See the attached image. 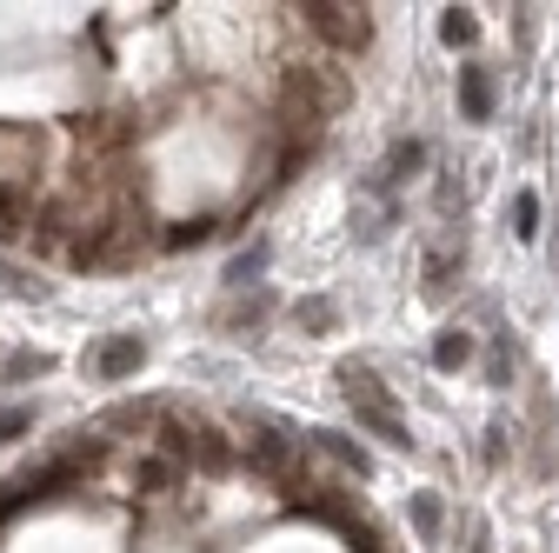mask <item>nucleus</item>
Here are the masks:
<instances>
[{
    "label": "nucleus",
    "mask_w": 559,
    "mask_h": 553,
    "mask_svg": "<svg viewBox=\"0 0 559 553\" xmlns=\"http://www.w3.org/2000/svg\"><path fill=\"white\" fill-rule=\"evenodd\" d=\"M194 460H200L207 474H227V467H234V447H227L213 427H194Z\"/></svg>",
    "instance_id": "0eeeda50"
},
{
    "label": "nucleus",
    "mask_w": 559,
    "mask_h": 553,
    "mask_svg": "<svg viewBox=\"0 0 559 553\" xmlns=\"http://www.w3.org/2000/svg\"><path fill=\"white\" fill-rule=\"evenodd\" d=\"M313 440H320V447H326V454H333V460H347V467H353V474H360V480H367V474H373V460H367V454H360V447H353V440H347V433H313Z\"/></svg>",
    "instance_id": "f8f14e48"
},
{
    "label": "nucleus",
    "mask_w": 559,
    "mask_h": 553,
    "mask_svg": "<svg viewBox=\"0 0 559 553\" xmlns=\"http://www.w3.org/2000/svg\"><path fill=\"white\" fill-rule=\"evenodd\" d=\"M200 241H213V220L200 213V220H181L174 234H166V247H200Z\"/></svg>",
    "instance_id": "f3484780"
},
{
    "label": "nucleus",
    "mask_w": 559,
    "mask_h": 553,
    "mask_svg": "<svg viewBox=\"0 0 559 553\" xmlns=\"http://www.w3.org/2000/svg\"><path fill=\"white\" fill-rule=\"evenodd\" d=\"M140 360H147L140 334H114V341L94 354V373H100V380H127V373H140Z\"/></svg>",
    "instance_id": "7ed1b4c3"
},
{
    "label": "nucleus",
    "mask_w": 559,
    "mask_h": 553,
    "mask_svg": "<svg viewBox=\"0 0 559 553\" xmlns=\"http://www.w3.org/2000/svg\"><path fill=\"white\" fill-rule=\"evenodd\" d=\"M266 273V241H253L247 254H234V267H227V287H253Z\"/></svg>",
    "instance_id": "1a4fd4ad"
},
{
    "label": "nucleus",
    "mask_w": 559,
    "mask_h": 553,
    "mask_svg": "<svg viewBox=\"0 0 559 553\" xmlns=\"http://www.w3.org/2000/svg\"><path fill=\"white\" fill-rule=\"evenodd\" d=\"M307 27L326 40V47H340V53H360L373 40V14L367 8H333V0H313V8H300Z\"/></svg>",
    "instance_id": "f03ea898"
},
{
    "label": "nucleus",
    "mask_w": 559,
    "mask_h": 553,
    "mask_svg": "<svg viewBox=\"0 0 559 553\" xmlns=\"http://www.w3.org/2000/svg\"><path fill=\"white\" fill-rule=\"evenodd\" d=\"M21 234H34V200H27V187L0 181V241H21Z\"/></svg>",
    "instance_id": "39448f33"
},
{
    "label": "nucleus",
    "mask_w": 559,
    "mask_h": 553,
    "mask_svg": "<svg viewBox=\"0 0 559 553\" xmlns=\"http://www.w3.org/2000/svg\"><path fill=\"white\" fill-rule=\"evenodd\" d=\"M513 234H520V241H533V234H539V194H533V187H520V194H513Z\"/></svg>",
    "instance_id": "ddd939ff"
},
{
    "label": "nucleus",
    "mask_w": 559,
    "mask_h": 553,
    "mask_svg": "<svg viewBox=\"0 0 559 553\" xmlns=\"http://www.w3.org/2000/svg\"><path fill=\"white\" fill-rule=\"evenodd\" d=\"M21 433H34V407H21V401H14V407H0V447H14Z\"/></svg>",
    "instance_id": "2eb2a0df"
},
{
    "label": "nucleus",
    "mask_w": 559,
    "mask_h": 553,
    "mask_svg": "<svg viewBox=\"0 0 559 553\" xmlns=\"http://www.w3.org/2000/svg\"><path fill=\"white\" fill-rule=\"evenodd\" d=\"M413 527H420V540H439V527H446L439 493H413Z\"/></svg>",
    "instance_id": "9b49d317"
},
{
    "label": "nucleus",
    "mask_w": 559,
    "mask_h": 553,
    "mask_svg": "<svg viewBox=\"0 0 559 553\" xmlns=\"http://www.w3.org/2000/svg\"><path fill=\"white\" fill-rule=\"evenodd\" d=\"M160 454L166 460H194V427L187 420H160Z\"/></svg>",
    "instance_id": "9d476101"
},
{
    "label": "nucleus",
    "mask_w": 559,
    "mask_h": 553,
    "mask_svg": "<svg viewBox=\"0 0 559 553\" xmlns=\"http://www.w3.org/2000/svg\"><path fill=\"white\" fill-rule=\"evenodd\" d=\"M493 107H499V87L486 67H460V114L467 121H493Z\"/></svg>",
    "instance_id": "20e7f679"
},
{
    "label": "nucleus",
    "mask_w": 559,
    "mask_h": 553,
    "mask_svg": "<svg viewBox=\"0 0 559 553\" xmlns=\"http://www.w3.org/2000/svg\"><path fill=\"white\" fill-rule=\"evenodd\" d=\"M294 314H300V327H313V334H326V327H333V300H300Z\"/></svg>",
    "instance_id": "a211bd4d"
},
{
    "label": "nucleus",
    "mask_w": 559,
    "mask_h": 553,
    "mask_svg": "<svg viewBox=\"0 0 559 553\" xmlns=\"http://www.w3.org/2000/svg\"><path fill=\"white\" fill-rule=\"evenodd\" d=\"M340 386H347V401H353V420L360 427H373L386 447H413V433H407V420L394 414V401H386V386L367 373V367H340Z\"/></svg>",
    "instance_id": "f257e3e1"
},
{
    "label": "nucleus",
    "mask_w": 559,
    "mask_h": 553,
    "mask_svg": "<svg viewBox=\"0 0 559 553\" xmlns=\"http://www.w3.org/2000/svg\"><path fill=\"white\" fill-rule=\"evenodd\" d=\"M467 360H473V334H467V327H446V334L433 341V367L439 373H460Z\"/></svg>",
    "instance_id": "423d86ee"
},
{
    "label": "nucleus",
    "mask_w": 559,
    "mask_h": 553,
    "mask_svg": "<svg viewBox=\"0 0 559 553\" xmlns=\"http://www.w3.org/2000/svg\"><path fill=\"white\" fill-rule=\"evenodd\" d=\"M439 40H446V47H473V40H480V21H473L467 8H446V14H439Z\"/></svg>",
    "instance_id": "6e6552de"
},
{
    "label": "nucleus",
    "mask_w": 559,
    "mask_h": 553,
    "mask_svg": "<svg viewBox=\"0 0 559 553\" xmlns=\"http://www.w3.org/2000/svg\"><path fill=\"white\" fill-rule=\"evenodd\" d=\"M420 160H426V147H420V140H400L394 160H386V181H413V174H420Z\"/></svg>",
    "instance_id": "4468645a"
},
{
    "label": "nucleus",
    "mask_w": 559,
    "mask_h": 553,
    "mask_svg": "<svg viewBox=\"0 0 559 553\" xmlns=\"http://www.w3.org/2000/svg\"><path fill=\"white\" fill-rule=\"evenodd\" d=\"M166 480H174V460H140V467H134V487H140V493H160Z\"/></svg>",
    "instance_id": "dca6fc26"
}]
</instances>
